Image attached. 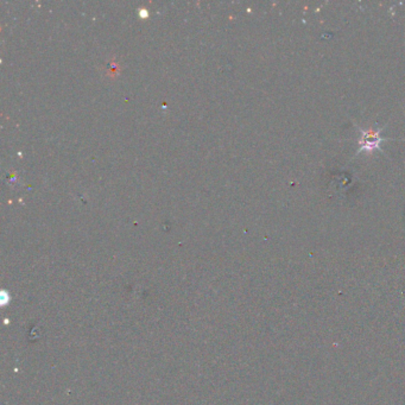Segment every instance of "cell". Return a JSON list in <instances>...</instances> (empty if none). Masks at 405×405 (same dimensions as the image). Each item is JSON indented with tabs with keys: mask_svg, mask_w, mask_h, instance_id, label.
<instances>
[{
	"mask_svg": "<svg viewBox=\"0 0 405 405\" xmlns=\"http://www.w3.org/2000/svg\"><path fill=\"white\" fill-rule=\"evenodd\" d=\"M381 131H383V127L378 129V130H373V129H367V130H364V129H360L361 136L360 139H359V149H358V154H363V152H367V154H372L373 151H381V143L386 141L385 138L381 137Z\"/></svg>",
	"mask_w": 405,
	"mask_h": 405,
	"instance_id": "1",
	"label": "cell"
}]
</instances>
